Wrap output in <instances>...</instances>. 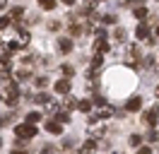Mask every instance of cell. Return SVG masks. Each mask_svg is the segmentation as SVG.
I'll return each instance as SVG.
<instances>
[{"label": "cell", "instance_id": "1", "mask_svg": "<svg viewBox=\"0 0 159 154\" xmlns=\"http://www.w3.org/2000/svg\"><path fill=\"white\" fill-rule=\"evenodd\" d=\"M2 101L7 106H17L20 104V87L17 84H7L5 87V94H2Z\"/></svg>", "mask_w": 159, "mask_h": 154}, {"label": "cell", "instance_id": "2", "mask_svg": "<svg viewBox=\"0 0 159 154\" xmlns=\"http://www.w3.org/2000/svg\"><path fill=\"white\" fill-rule=\"evenodd\" d=\"M15 135H17V140H31L34 135H36V128L31 123H22L15 128Z\"/></svg>", "mask_w": 159, "mask_h": 154}, {"label": "cell", "instance_id": "3", "mask_svg": "<svg viewBox=\"0 0 159 154\" xmlns=\"http://www.w3.org/2000/svg\"><path fill=\"white\" fill-rule=\"evenodd\" d=\"M157 120H159V106H152L147 113H145V123L147 125H157Z\"/></svg>", "mask_w": 159, "mask_h": 154}, {"label": "cell", "instance_id": "4", "mask_svg": "<svg viewBox=\"0 0 159 154\" xmlns=\"http://www.w3.org/2000/svg\"><path fill=\"white\" fill-rule=\"evenodd\" d=\"M140 108H142V99H140V96H130L128 104H125V111L135 113V111H140Z\"/></svg>", "mask_w": 159, "mask_h": 154}, {"label": "cell", "instance_id": "5", "mask_svg": "<svg viewBox=\"0 0 159 154\" xmlns=\"http://www.w3.org/2000/svg\"><path fill=\"white\" fill-rule=\"evenodd\" d=\"M135 36H138V38H147V41H149V27H147V22H140L138 27H135Z\"/></svg>", "mask_w": 159, "mask_h": 154}, {"label": "cell", "instance_id": "6", "mask_svg": "<svg viewBox=\"0 0 159 154\" xmlns=\"http://www.w3.org/2000/svg\"><path fill=\"white\" fill-rule=\"evenodd\" d=\"M56 94H70V79H58L56 82Z\"/></svg>", "mask_w": 159, "mask_h": 154}, {"label": "cell", "instance_id": "7", "mask_svg": "<svg viewBox=\"0 0 159 154\" xmlns=\"http://www.w3.org/2000/svg\"><path fill=\"white\" fill-rule=\"evenodd\" d=\"M46 130L53 135H63V125H60V120H48L46 123Z\"/></svg>", "mask_w": 159, "mask_h": 154}, {"label": "cell", "instance_id": "8", "mask_svg": "<svg viewBox=\"0 0 159 154\" xmlns=\"http://www.w3.org/2000/svg\"><path fill=\"white\" fill-rule=\"evenodd\" d=\"M106 51H109V43H106L104 38H97V41H94V53L101 56V53H106Z\"/></svg>", "mask_w": 159, "mask_h": 154}, {"label": "cell", "instance_id": "9", "mask_svg": "<svg viewBox=\"0 0 159 154\" xmlns=\"http://www.w3.org/2000/svg\"><path fill=\"white\" fill-rule=\"evenodd\" d=\"M46 113H51V116H58V101H56V99H48V101H46Z\"/></svg>", "mask_w": 159, "mask_h": 154}, {"label": "cell", "instance_id": "10", "mask_svg": "<svg viewBox=\"0 0 159 154\" xmlns=\"http://www.w3.org/2000/svg\"><path fill=\"white\" fill-rule=\"evenodd\" d=\"M15 77H17V82H24V79H29V77H31V70H29V65H27V67H20Z\"/></svg>", "mask_w": 159, "mask_h": 154}, {"label": "cell", "instance_id": "11", "mask_svg": "<svg viewBox=\"0 0 159 154\" xmlns=\"http://www.w3.org/2000/svg\"><path fill=\"white\" fill-rule=\"evenodd\" d=\"M58 48H60V53H70V51H72V41H70V38H60Z\"/></svg>", "mask_w": 159, "mask_h": 154}, {"label": "cell", "instance_id": "12", "mask_svg": "<svg viewBox=\"0 0 159 154\" xmlns=\"http://www.w3.org/2000/svg\"><path fill=\"white\" fill-rule=\"evenodd\" d=\"M97 2H99V0H84V5H82V15H92V10L97 7Z\"/></svg>", "mask_w": 159, "mask_h": 154}, {"label": "cell", "instance_id": "13", "mask_svg": "<svg viewBox=\"0 0 159 154\" xmlns=\"http://www.w3.org/2000/svg\"><path fill=\"white\" fill-rule=\"evenodd\" d=\"M63 106H65L68 111H72V108H80V101H77V99H72V96H65Z\"/></svg>", "mask_w": 159, "mask_h": 154}, {"label": "cell", "instance_id": "14", "mask_svg": "<svg viewBox=\"0 0 159 154\" xmlns=\"http://www.w3.org/2000/svg\"><path fill=\"white\" fill-rule=\"evenodd\" d=\"M94 149H97V142H94V140H87V142L82 144L80 152H82V154H89V152H94Z\"/></svg>", "mask_w": 159, "mask_h": 154}, {"label": "cell", "instance_id": "15", "mask_svg": "<svg viewBox=\"0 0 159 154\" xmlns=\"http://www.w3.org/2000/svg\"><path fill=\"white\" fill-rule=\"evenodd\" d=\"M15 123V113H5V116H0V128H5V125H10Z\"/></svg>", "mask_w": 159, "mask_h": 154}, {"label": "cell", "instance_id": "16", "mask_svg": "<svg viewBox=\"0 0 159 154\" xmlns=\"http://www.w3.org/2000/svg\"><path fill=\"white\" fill-rule=\"evenodd\" d=\"M101 63H104V56H94V58H92V63H89L92 72H94V70H99V67H101Z\"/></svg>", "mask_w": 159, "mask_h": 154}, {"label": "cell", "instance_id": "17", "mask_svg": "<svg viewBox=\"0 0 159 154\" xmlns=\"http://www.w3.org/2000/svg\"><path fill=\"white\" fill-rule=\"evenodd\" d=\"M39 120H41V113H39V111H31V113H27V123L34 125V123H39Z\"/></svg>", "mask_w": 159, "mask_h": 154}, {"label": "cell", "instance_id": "18", "mask_svg": "<svg viewBox=\"0 0 159 154\" xmlns=\"http://www.w3.org/2000/svg\"><path fill=\"white\" fill-rule=\"evenodd\" d=\"M128 56H130V60H140V48L138 46H130L128 48Z\"/></svg>", "mask_w": 159, "mask_h": 154}, {"label": "cell", "instance_id": "19", "mask_svg": "<svg viewBox=\"0 0 159 154\" xmlns=\"http://www.w3.org/2000/svg\"><path fill=\"white\" fill-rule=\"evenodd\" d=\"M92 104H94V101H87V99H84V101H80V111H82V113H89V111H92Z\"/></svg>", "mask_w": 159, "mask_h": 154}, {"label": "cell", "instance_id": "20", "mask_svg": "<svg viewBox=\"0 0 159 154\" xmlns=\"http://www.w3.org/2000/svg\"><path fill=\"white\" fill-rule=\"evenodd\" d=\"M135 17L142 19V22H147V10L145 7H135Z\"/></svg>", "mask_w": 159, "mask_h": 154}, {"label": "cell", "instance_id": "21", "mask_svg": "<svg viewBox=\"0 0 159 154\" xmlns=\"http://www.w3.org/2000/svg\"><path fill=\"white\" fill-rule=\"evenodd\" d=\"M5 48H7L10 53H17V51H20V48H22V43H20V41H10V43H7V46H5Z\"/></svg>", "mask_w": 159, "mask_h": 154}, {"label": "cell", "instance_id": "22", "mask_svg": "<svg viewBox=\"0 0 159 154\" xmlns=\"http://www.w3.org/2000/svg\"><path fill=\"white\" fill-rule=\"evenodd\" d=\"M48 99H51V96L46 94V92H41V94H36V96H34V101H36V104H46Z\"/></svg>", "mask_w": 159, "mask_h": 154}, {"label": "cell", "instance_id": "23", "mask_svg": "<svg viewBox=\"0 0 159 154\" xmlns=\"http://www.w3.org/2000/svg\"><path fill=\"white\" fill-rule=\"evenodd\" d=\"M39 5L43 10H53V7H56V0H39Z\"/></svg>", "mask_w": 159, "mask_h": 154}, {"label": "cell", "instance_id": "24", "mask_svg": "<svg viewBox=\"0 0 159 154\" xmlns=\"http://www.w3.org/2000/svg\"><path fill=\"white\" fill-rule=\"evenodd\" d=\"M113 38H116V41H125V29H116V31H113Z\"/></svg>", "mask_w": 159, "mask_h": 154}, {"label": "cell", "instance_id": "25", "mask_svg": "<svg viewBox=\"0 0 159 154\" xmlns=\"http://www.w3.org/2000/svg\"><path fill=\"white\" fill-rule=\"evenodd\" d=\"M92 101H94V106H99V108H101V106H109V104H106V99H104V96H99V94H94V99H92Z\"/></svg>", "mask_w": 159, "mask_h": 154}, {"label": "cell", "instance_id": "26", "mask_svg": "<svg viewBox=\"0 0 159 154\" xmlns=\"http://www.w3.org/2000/svg\"><path fill=\"white\" fill-rule=\"evenodd\" d=\"M22 15H24V10H22V7H12V12H10V19H20Z\"/></svg>", "mask_w": 159, "mask_h": 154}, {"label": "cell", "instance_id": "27", "mask_svg": "<svg viewBox=\"0 0 159 154\" xmlns=\"http://www.w3.org/2000/svg\"><path fill=\"white\" fill-rule=\"evenodd\" d=\"M60 72L65 75V79H68V77H72V75H75V70H72V67H70V65H63V67H60Z\"/></svg>", "mask_w": 159, "mask_h": 154}, {"label": "cell", "instance_id": "28", "mask_svg": "<svg viewBox=\"0 0 159 154\" xmlns=\"http://www.w3.org/2000/svg\"><path fill=\"white\" fill-rule=\"evenodd\" d=\"M10 22H12L10 17H5V15H2V17H0V29H7V27H10Z\"/></svg>", "mask_w": 159, "mask_h": 154}, {"label": "cell", "instance_id": "29", "mask_svg": "<svg viewBox=\"0 0 159 154\" xmlns=\"http://www.w3.org/2000/svg\"><path fill=\"white\" fill-rule=\"evenodd\" d=\"M140 142H142L140 135H130V144H133V147H140Z\"/></svg>", "mask_w": 159, "mask_h": 154}, {"label": "cell", "instance_id": "30", "mask_svg": "<svg viewBox=\"0 0 159 154\" xmlns=\"http://www.w3.org/2000/svg\"><path fill=\"white\" fill-rule=\"evenodd\" d=\"M101 22H104V24H113V22H116V15H104Z\"/></svg>", "mask_w": 159, "mask_h": 154}, {"label": "cell", "instance_id": "31", "mask_svg": "<svg viewBox=\"0 0 159 154\" xmlns=\"http://www.w3.org/2000/svg\"><path fill=\"white\" fill-rule=\"evenodd\" d=\"M53 152H56V149H53L51 144H43V147L39 149V154H53Z\"/></svg>", "mask_w": 159, "mask_h": 154}, {"label": "cell", "instance_id": "32", "mask_svg": "<svg viewBox=\"0 0 159 154\" xmlns=\"http://www.w3.org/2000/svg\"><path fill=\"white\" fill-rule=\"evenodd\" d=\"M157 137H159L157 130H149V133H147V140H149V142H157Z\"/></svg>", "mask_w": 159, "mask_h": 154}, {"label": "cell", "instance_id": "33", "mask_svg": "<svg viewBox=\"0 0 159 154\" xmlns=\"http://www.w3.org/2000/svg\"><path fill=\"white\" fill-rule=\"evenodd\" d=\"M58 120H60V123H70V116H68V113H60V111H58Z\"/></svg>", "mask_w": 159, "mask_h": 154}, {"label": "cell", "instance_id": "34", "mask_svg": "<svg viewBox=\"0 0 159 154\" xmlns=\"http://www.w3.org/2000/svg\"><path fill=\"white\" fill-rule=\"evenodd\" d=\"M36 84H39V87H46V84H48V79H46V77H36Z\"/></svg>", "mask_w": 159, "mask_h": 154}, {"label": "cell", "instance_id": "35", "mask_svg": "<svg viewBox=\"0 0 159 154\" xmlns=\"http://www.w3.org/2000/svg\"><path fill=\"white\" fill-rule=\"evenodd\" d=\"M138 154H152V149H149V147H140Z\"/></svg>", "mask_w": 159, "mask_h": 154}, {"label": "cell", "instance_id": "36", "mask_svg": "<svg viewBox=\"0 0 159 154\" xmlns=\"http://www.w3.org/2000/svg\"><path fill=\"white\" fill-rule=\"evenodd\" d=\"M145 65H147V67H152V65H154V58H152V56H147V60H145Z\"/></svg>", "mask_w": 159, "mask_h": 154}, {"label": "cell", "instance_id": "37", "mask_svg": "<svg viewBox=\"0 0 159 154\" xmlns=\"http://www.w3.org/2000/svg\"><path fill=\"white\" fill-rule=\"evenodd\" d=\"M7 7V0H0V10H5Z\"/></svg>", "mask_w": 159, "mask_h": 154}, {"label": "cell", "instance_id": "38", "mask_svg": "<svg viewBox=\"0 0 159 154\" xmlns=\"http://www.w3.org/2000/svg\"><path fill=\"white\" fill-rule=\"evenodd\" d=\"M63 5H68V7H70V5H75V0H63Z\"/></svg>", "mask_w": 159, "mask_h": 154}, {"label": "cell", "instance_id": "39", "mask_svg": "<svg viewBox=\"0 0 159 154\" xmlns=\"http://www.w3.org/2000/svg\"><path fill=\"white\" fill-rule=\"evenodd\" d=\"M12 154H27V152H24V149H15Z\"/></svg>", "mask_w": 159, "mask_h": 154}, {"label": "cell", "instance_id": "40", "mask_svg": "<svg viewBox=\"0 0 159 154\" xmlns=\"http://www.w3.org/2000/svg\"><path fill=\"white\" fill-rule=\"evenodd\" d=\"M154 31H157V36H159V24H157V29H154Z\"/></svg>", "mask_w": 159, "mask_h": 154}, {"label": "cell", "instance_id": "41", "mask_svg": "<svg viewBox=\"0 0 159 154\" xmlns=\"http://www.w3.org/2000/svg\"><path fill=\"white\" fill-rule=\"evenodd\" d=\"M0 147H2V135H0Z\"/></svg>", "mask_w": 159, "mask_h": 154}, {"label": "cell", "instance_id": "42", "mask_svg": "<svg viewBox=\"0 0 159 154\" xmlns=\"http://www.w3.org/2000/svg\"><path fill=\"white\" fill-rule=\"evenodd\" d=\"M157 96H159V84H157Z\"/></svg>", "mask_w": 159, "mask_h": 154}, {"label": "cell", "instance_id": "43", "mask_svg": "<svg viewBox=\"0 0 159 154\" xmlns=\"http://www.w3.org/2000/svg\"><path fill=\"white\" fill-rule=\"evenodd\" d=\"M113 154H118V152H113Z\"/></svg>", "mask_w": 159, "mask_h": 154}]
</instances>
